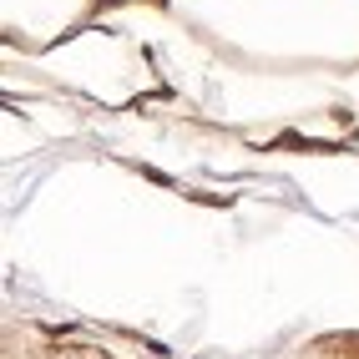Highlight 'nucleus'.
Listing matches in <instances>:
<instances>
[{"label":"nucleus","mask_w":359,"mask_h":359,"mask_svg":"<svg viewBox=\"0 0 359 359\" xmlns=\"http://www.w3.org/2000/svg\"><path fill=\"white\" fill-rule=\"evenodd\" d=\"M299 359H359V334H329V339L309 344Z\"/></svg>","instance_id":"1"}]
</instances>
